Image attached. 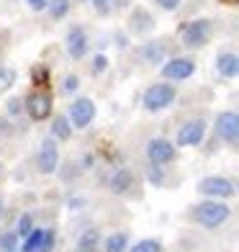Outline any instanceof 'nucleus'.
I'll return each instance as SVG.
<instances>
[{"instance_id":"1","label":"nucleus","mask_w":239,"mask_h":252,"mask_svg":"<svg viewBox=\"0 0 239 252\" xmlns=\"http://www.w3.org/2000/svg\"><path fill=\"white\" fill-rule=\"evenodd\" d=\"M211 33H213V24L209 18H193L180 29V41H183V47H188V49H201L209 44Z\"/></svg>"},{"instance_id":"2","label":"nucleus","mask_w":239,"mask_h":252,"mask_svg":"<svg viewBox=\"0 0 239 252\" xmlns=\"http://www.w3.org/2000/svg\"><path fill=\"white\" fill-rule=\"evenodd\" d=\"M229 214H232L229 206L221 201H203L193 209V219H196V224L206 226V229H216L229 219Z\"/></svg>"},{"instance_id":"3","label":"nucleus","mask_w":239,"mask_h":252,"mask_svg":"<svg viewBox=\"0 0 239 252\" xmlns=\"http://www.w3.org/2000/svg\"><path fill=\"white\" fill-rule=\"evenodd\" d=\"M178 93H175V85H167V83H154L144 90V108L149 113H159L170 108L175 103Z\"/></svg>"},{"instance_id":"4","label":"nucleus","mask_w":239,"mask_h":252,"mask_svg":"<svg viewBox=\"0 0 239 252\" xmlns=\"http://www.w3.org/2000/svg\"><path fill=\"white\" fill-rule=\"evenodd\" d=\"M159 72L170 83H180V80L193 77V72H196V60H190V57H170V60L162 62Z\"/></svg>"},{"instance_id":"5","label":"nucleus","mask_w":239,"mask_h":252,"mask_svg":"<svg viewBox=\"0 0 239 252\" xmlns=\"http://www.w3.org/2000/svg\"><path fill=\"white\" fill-rule=\"evenodd\" d=\"M213 129H216V136H219L224 144L237 147V142H239V116H237V111H221L213 121Z\"/></svg>"},{"instance_id":"6","label":"nucleus","mask_w":239,"mask_h":252,"mask_svg":"<svg viewBox=\"0 0 239 252\" xmlns=\"http://www.w3.org/2000/svg\"><path fill=\"white\" fill-rule=\"evenodd\" d=\"M67 121H70V126H75V129H88V126L95 121V103L90 100V98L72 100Z\"/></svg>"},{"instance_id":"7","label":"nucleus","mask_w":239,"mask_h":252,"mask_svg":"<svg viewBox=\"0 0 239 252\" xmlns=\"http://www.w3.org/2000/svg\"><path fill=\"white\" fill-rule=\"evenodd\" d=\"M24 111L29 113L31 121H44L52 116V95L44 90H33V93L24 100Z\"/></svg>"},{"instance_id":"8","label":"nucleus","mask_w":239,"mask_h":252,"mask_svg":"<svg viewBox=\"0 0 239 252\" xmlns=\"http://www.w3.org/2000/svg\"><path fill=\"white\" fill-rule=\"evenodd\" d=\"M147 157H149V162L162 167V165H170L175 159V144L165 139V136H154V139H149V144H147Z\"/></svg>"},{"instance_id":"9","label":"nucleus","mask_w":239,"mask_h":252,"mask_svg":"<svg viewBox=\"0 0 239 252\" xmlns=\"http://www.w3.org/2000/svg\"><path fill=\"white\" fill-rule=\"evenodd\" d=\"M39 173L41 175H54L57 167H60V147H57V139H44L39 147V157H36Z\"/></svg>"},{"instance_id":"10","label":"nucleus","mask_w":239,"mask_h":252,"mask_svg":"<svg viewBox=\"0 0 239 252\" xmlns=\"http://www.w3.org/2000/svg\"><path fill=\"white\" fill-rule=\"evenodd\" d=\"M198 190L203 196H211V198H232L234 196V183L224 175H209L198 183Z\"/></svg>"},{"instance_id":"11","label":"nucleus","mask_w":239,"mask_h":252,"mask_svg":"<svg viewBox=\"0 0 239 252\" xmlns=\"http://www.w3.org/2000/svg\"><path fill=\"white\" fill-rule=\"evenodd\" d=\"M203 136H206V121L203 119H190L180 126L178 131V147H198L203 142Z\"/></svg>"},{"instance_id":"12","label":"nucleus","mask_w":239,"mask_h":252,"mask_svg":"<svg viewBox=\"0 0 239 252\" xmlns=\"http://www.w3.org/2000/svg\"><path fill=\"white\" fill-rule=\"evenodd\" d=\"M64 49H67V54H70L72 60H83V57L88 54L90 39H88V33H85L83 26H72L70 31H67V36H64Z\"/></svg>"},{"instance_id":"13","label":"nucleus","mask_w":239,"mask_h":252,"mask_svg":"<svg viewBox=\"0 0 239 252\" xmlns=\"http://www.w3.org/2000/svg\"><path fill=\"white\" fill-rule=\"evenodd\" d=\"M216 72H219L221 77L226 80H234L239 75V57L237 52H219L216 54Z\"/></svg>"},{"instance_id":"14","label":"nucleus","mask_w":239,"mask_h":252,"mask_svg":"<svg viewBox=\"0 0 239 252\" xmlns=\"http://www.w3.org/2000/svg\"><path fill=\"white\" fill-rule=\"evenodd\" d=\"M129 29H131V33H139V36L154 31V18H152V13H149V10H144V8H134L131 16H129Z\"/></svg>"},{"instance_id":"15","label":"nucleus","mask_w":239,"mask_h":252,"mask_svg":"<svg viewBox=\"0 0 239 252\" xmlns=\"http://www.w3.org/2000/svg\"><path fill=\"white\" fill-rule=\"evenodd\" d=\"M167 52H170V44L165 39H154L149 44H144L142 57H144V62H149V64H162L167 60Z\"/></svg>"},{"instance_id":"16","label":"nucleus","mask_w":239,"mask_h":252,"mask_svg":"<svg viewBox=\"0 0 239 252\" xmlns=\"http://www.w3.org/2000/svg\"><path fill=\"white\" fill-rule=\"evenodd\" d=\"M131 186H134V175H131V170L121 167V170H116V173H113V178H111V190L116 193V196L126 193Z\"/></svg>"},{"instance_id":"17","label":"nucleus","mask_w":239,"mask_h":252,"mask_svg":"<svg viewBox=\"0 0 239 252\" xmlns=\"http://www.w3.org/2000/svg\"><path fill=\"white\" fill-rule=\"evenodd\" d=\"M70 136H72V126H70V121H67V116H54V121H52V139L67 142Z\"/></svg>"},{"instance_id":"18","label":"nucleus","mask_w":239,"mask_h":252,"mask_svg":"<svg viewBox=\"0 0 239 252\" xmlns=\"http://www.w3.org/2000/svg\"><path fill=\"white\" fill-rule=\"evenodd\" d=\"M77 247H80V252H95L100 247V232L98 229H88V232H83V237L77 239Z\"/></svg>"},{"instance_id":"19","label":"nucleus","mask_w":239,"mask_h":252,"mask_svg":"<svg viewBox=\"0 0 239 252\" xmlns=\"http://www.w3.org/2000/svg\"><path fill=\"white\" fill-rule=\"evenodd\" d=\"M129 250V237L126 234H111L103 245V252H123Z\"/></svg>"},{"instance_id":"20","label":"nucleus","mask_w":239,"mask_h":252,"mask_svg":"<svg viewBox=\"0 0 239 252\" xmlns=\"http://www.w3.org/2000/svg\"><path fill=\"white\" fill-rule=\"evenodd\" d=\"M16 77H18V72L13 70V67H8V64H0V93L3 90H10L16 85Z\"/></svg>"},{"instance_id":"21","label":"nucleus","mask_w":239,"mask_h":252,"mask_svg":"<svg viewBox=\"0 0 239 252\" xmlns=\"http://www.w3.org/2000/svg\"><path fill=\"white\" fill-rule=\"evenodd\" d=\"M47 10H49V16L54 21H60V18H64L67 13H70V0H49Z\"/></svg>"},{"instance_id":"22","label":"nucleus","mask_w":239,"mask_h":252,"mask_svg":"<svg viewBox=\"0 0 239 252\" xmlns=\"http://www.w3.org/2000/svg\"><path fill=\"white\" fill-rule=\"evenodd\" d=\"M31 83L36 88H47L49 85V70H47V67H41V64L33 67V70H31Z\"/></svg>"},{"instance_id":"23","label":"nucleus","mask_w":239,"mask_h":252,"mask_svg":"<svg viewBox=\"0 0 239 252\" xmlns=\"http://www.w3.org/2000/svg\"><path fill=\"white\" fill-rule=\"evenodd\" d=\"M31 229H33V219H31V214H24L18 219V224H16V237H29L31 234Z\"/></svg>"},{"instance_id":"24","label":"nucleus","mask_w":239,"mask_h":252,"mask_svg":"<svg viewBox=\"0 0 239 252\" xmlns=\"http://www.w3.org/2000/svg\"><path fill=\"white\" fill-rule=\"evenodd\" d=\"M129 252H162V245H159L157 239H142V242H136Z\"/></svg>"},{"instance_id":"25","label":"nucleus","mask_w":239,"mask_h":252,"mask_svg":"<svg viewBox=\"0 0 239 252\" xmlns=\"http://www.w3.org/2000/svg\"><path fill=\"white\" fill-rule=\"evenodd\" d=\"M41 234H44V229H31V234L26 237V242H24V252H36L39 242H41Z\"/></svg>"},{"instance_id":"26","label":"nucleus","mask_w":239,"mask_h":252,"mask_svg":"<svg viewBox=\"0 0 239 252\" xmlns=\"http://www.w3.org/2000/svg\"><path fill=\"white\" fill-rule=\"evenodd\" d=\"M52 250H54V229H44L36 252H52Z\"/></svg>"},{"instance_id":"27","label":"nucleus","mask_w":239,"mask_h":252,"mask_svg":"<svg viewBox=\"0 0 239 252\" xmlns=\"http://www.w3.org/2000/svg\"><path fill=\"white\" fill-rule=\"evenodd\" d=\"M77 88H80V77H77V75H67V77L62 80V93H64V95L77 93Z\"/></svg>"},{"instance_id":"28","label":"nucleus","mask_w":239,"mask_h":252,"mask_svg":"<svg viewBox=\"0 0 239 252\" xmlns=\"http://www.w3.org/2000/svg\"><path fill=\"white\" fill-rule=\"evenodd\" d=\"M16 232H10V234H3L0 237V250L3 252H10V250H16Z\"/></svg>"},{"instance_id":"29","label":"nucleus","mask_w":239,"mask_h":252,"mask_svg":"<svg viewBox=\"0 0 239 252\" xmlns=\"http://www.w3.org/2000/svg\"><path fill=\"white\" fill-rule=\"evenodd\" d=\"M93 8L98 16H108L111 8H113V0H93Z\"/></svg>"},{"instance_id":"30","label":"nucleus","mask_w":239,"mask_h":252,"mask_svg":"<svg viewBox=\"0 0 239 252\" xmlns=\"http://www.w3.org/2000/svg\"><path fill=\"white\" fill-rule=\"evenodd\" d=\"M108 70V57L106 54H98L95 60H93V72L100 75V72H106Z\"/></svg>"},{"instance_id":"31","label":"nucleus","mask_w":239,"mask_h":252,"mask_svg":"<svg viewBox=\"0 0 239 252\" xmlns=\"http://www.w3.org/2000/svg\"><path fill=\"white\" fill-rule=\"evenodd\" d=\"M154 3L162 8V10H167V13H173V10L180 8V3H183V0H154Z\"/></svg>"},{"instance_id":"32","label":"nucleus","mask_w":239,"mask_h":252,"mask_svg":"<svg viewBox=\"0 0 239 252\" xmlns=\"http://www.w3.org/2000/svg\"><path fill=\"white\" fill-rule=\"evenodd\" d=\"M21 111H24V100H21V98H10L8 100V113H10V116H18Z\"/></svg>"},{"instance_id":"33","label":"nucleus","mask_w":239,"mask_h":252,"mask_svg":"<svg viewBox=\"0 0 239 252\" xmlns=\"http://www.w3.org/2000/svg\"><path fill=\"white\" fill-rule=\"evenodd\" d=\"M26 3H29V8H31V10H47L49 0H26Z\"/></svg>"},{"instance_id":"34","label":"nucleus","mask_w":239,"mask_h":252,"mask_svg":"<svg viewBox=\"0 0 239 252\" xmlns=\"http://www.w3.org/2000/svg\"><path fill=\"white\" fill-rule=\"evenodd\" d=\"M0 216H3V201H0Z\"/></svg>"},{"instance_id":"35","label":"nucleus","mask_w":239,"mask_h":252,"mask_svg":"<svg viewBox=\"0 0 239 252\" xmlns=\"http://www.w3.org/2000/svg\"><path fill=\"white\" fill-rule=\"evenodd\" d=\"M10 252H16V250H10Z\"/></svg>"},{"instance_id":"36","label":"nucleus","mask_w":239,"mask_h":252,"mask_svg":"<svg viewBox=\"0 0 239 252\" xmlns=\"http://www.w3.org/2000/svg\"><path fill=\"white\" fill-rule=\"evenodd\" d=\"M77 252H80V250H77Z\"/></svg>"}]
</instances>
